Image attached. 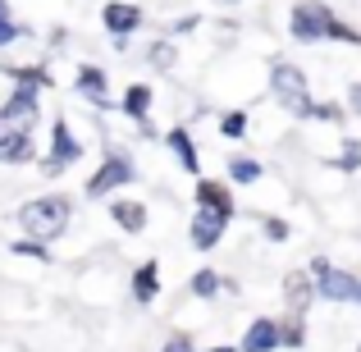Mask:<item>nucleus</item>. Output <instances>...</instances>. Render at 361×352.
<instances>
[{"label":"nucleus","mask_w":361,"mask_h":352,"mask_svg":"<svg viewBox=\"0 0 361 352\" xmlns=\"http://www.w3.org/2000/svg\"><path fill=\"white\" fill-rule=\"evenodd\" d=\"M288 28H293L298 42H325V37H334V42H361L357 28H348L343 18L325 5V0H298V5H293Z\"/></svg>","instance_id":"f257e3e1"},{"label":"nucleus","mask_w":361,"mask_h":352,"mask_svg":"<svg viewBox=\"0 0 361 352\" xmlns=\"http://www.w3.org/2000/svg\"><path fill=\"white\" fill-rule=\"evenodd\" d=\"M69 215H73V202H69V197H60V193H51V197H37V202H27L23 211H18V220H23V229L32 233V238L51 243V238L64 233Z\"/></svg>","instance_id":"f03ea898"},{"label":"nucleus","mask_w":361,"mask_h":352,"mask_svg":"<svg viewBox=\"0 0 361 352\" xmlns=\"http://www.w3.org/2000/svg\"><path fill=\"white\" fill-rule=\"evenodd\" d=\"M270 92H274V101H279L288 115H298V119H311V110H316V101H311V92H307L302 69H298V64H288V60H274V69H270Z\"/></svg>","instance_id":"7ed1b4c3"},{"label":"nucleus","mask_w":361,"mask_h":352,"mask_svg":"<svg viewBox=\"0 0 361 352\" xmlns=\"http://www.w3.org/2000/svg\"><path fill=\"white\" fill-rule=\"evenodd\" d=\"M311 274H316V284H311V289H316L325 302H357V307H361V279H357V274L334 270L325 256H320V261H311Z\"/></svg>","instance_id":"20e7f679"},{"label":"nucleus","mask_w":361,"mask_h":352,"mask_svg":"<svg viewBox=\"0 0 361 352\" xmlns=\"http://www.w3.org/2000/svg\"><path fill=\"white\" fill-rule=\"evenodd\" d=\"M78 156H82V142L69 133V119H55V128H51V156L42 160V174H64Z\"/></svg>","instance_id":"39448f33"},{"label":"nucleus","mask_w":361,"mask_h":352,"mask_svg":"<svg viewBox=\"0 0 361 352\" xmlns=\"http://www.w3.org/2000/svg\"><path fill=\"white\" fill-rule=\"evenodd\" d=\"M133 160L123 156V151H110L106 156V165L97 169V174L87 178V197H106V193H115V188H123V183H133Z\"/></svg>","instance_id":"423d86ee"},{"label":"nucleus","mask_w":361,"mask_h":352,"mask_svg":"<svg viewBox=\"0 0 361 352\" xmlns=\"http://www.w3.org/2000/svg\"><path fill=\"white\" fill-rule=\"evenodd\" d=\"M32 123H37V92L32 87H14V97L0 106V133H9V128L32 133Z\"/></svg>","instance_id":"0eeeda50"},{"label":"nucleus","mask_w":361,"mask_h":352,"mask_svg":"<svg viewBox=\"0 0 361 352\" xmlns=\"http://www.w3.org/2000/svg\"><path fill=\"white\" fill-rule=\"evenodd\" d=\"M229 220L233 215H224V211H197L192 215V247L197 252H211L224 238V229H229Z\"/></svg>","instance_id":"6e6552de"},{"label":"nucleus","mask_w":361,"mask_h":352,"mask_svg":"<svg viewBox=\"0 0 361 352\" xmlns=\"http://www.w3.org/2000/svg\"><path fill=\"white\" fill-rule=\"evenodd\" d=\"M101 18H106V32H115V37H128L133 28L142 23V9H137V5H123V0H110V5L101 9Z\"/></svg>","instance_id":"1a4fd4ad"},{"label":"nucleus","mask_w":361,"mask_h":352,"mask_svg":"<svg viewBox=\"0 0 361 352\" xmlns=\"http://www.w3.org/2000/svg\"><path fill=\"white\" fill-rule=\"evenodd\" d=\"M197 211H224V215H233V193H229V183L202 178V183H197Z\"/></svg>","instance_id":"9d476101"},{"label":"nucleus","mask_w":361,"mask_h":352,"mask_svg":"<svg viewBox=\"0 0 361 352\" xmlns=\"http://www.w3.org/2000/svg\"><path fill=\"white\" fill-rule=\"evenodd\" d=\"M238 348H243V352H274V348H279V325H274V320H265V316L252 320Z\"/></svg>","instance_id":"9b49d317"},{"label":"nucleus","mask_w":361,"mask_h":352,"mask_svg":"<svg viewBox=\"0 0 361 352\" xmlns=\"http://www.w3.org/2000/svg\"><path fill=\"white\" fill-rule=\"evenodd\" d=\"M23 160H32V133L23 128L0 133V165H23Z\"/></svg>","instance_id":"f8f14e48"},{"label":"nucleus","mask_w":361,"mask_h":352,"mask_svg":"<svg viewBox=\"0 0 361 352\" xmlns=\"http://www.w3.org/2000/svg\"><path fill=\"white\" fill-rule=\"evenodd\" d=\"M283 298H288V320H293V325H302V316H307V302H311V279H307V274H288V284H283Z\"/></svg>","instance_id":"ddd939ff"},{"label":"nucleus","mask_w":361,"mask_h":352,"mask_svg":"<svg viewBox=\"0 0 361 352\" xmlns=\"http://www.w3.org/2000/svg\"><path fill=\"white\" fill-rule=\"evenodd\" d=\"M156 293H160V261H142L133 270V298L147 307V302H156Z\"/></svg>","instance_id":"4468645a"},{"label":"nucleus","mask_w":361,"mask_h":352,"mask_svg":"<svg viewBox=\"0 0 361 352\" xmlns=\"http://www.w3.org/2000/svg\"><path fill=\"white\" fill-rule=\"evenodd\" d=\"M123 110H128V119H137L142 123V133H151V87L147 83H133L128 92H123Z\"/></svg>","instance_id":"2eb2a0df"},{"label":"nucleus","mask_w":361,"mask_h":352,"mask_svg":"<svg viewBox=\"0 0 361 352\" xmlns=\"http://www.w3.org/2000/svg\"><path fill=\"white\" fill-rule=\"evenodd\" d=\"M110 215H115V224L128 229V233L147 229V206H142V202H110Z\"/></svg>","instance_id":"dca6fc26"},{"label":"nucleus","mask_w":361,"mask_h":352,"mask_svg":"<svg viewBox=\"0 0 361 352\" xmlns=\"http://www.w3.org/2000/svg\"><path fill=\"white\" fill-rule=\"evenodd\" d=\"M169 147H174L178 165H183L188 174H197V169H202V160H197V147H192V133H188V128H169Z\"/></svg>","instance_id":"f3484780"},{"label":"nucleus","mask_w":361,"mask_h":352,"mask_svg":"<svg viewBox=\"0 0 361 352\" xmlns=\"http://www.w3.org/2000/svg\"><path fill=\"white\" fill-rule=\"evenodd\" d=\"M78 92L87 101H106V73L92 69V64H82V69H78Z\"/></svg>","instance_id":"a211bd4d"},{"label":"nucleus","mask_w":361,"mask_h":352,"mask_svg":"<svg viewBox=\"0 0 361 352\" xmlns=\"http://www.w3.org/2000/svg\"><path fill=\"white\" fill-rule=\"evenodd\" d=\"M265 169H261V160H252V156H233L229 160V178L233 183H256Z\"/></svg>","instance_id":"6ab92c4d"},{"label":"nucleus","mask_w":361,"mask_h":352,"mask_svg":"<svg viewBox=\"0 0 361 352\" xmlns=\"http://www.w3.org/2000/svg\"><path fill=\"white\" fill-rule=\"evenodd\" d=\"M192 293H197V298H215V293H220V274H215V270H197Z\"/></svg>","instance_id":"aec40b11"},{"label":"nucleus","mask_w":361,"mask_h":352,"mask_svg":"<svg viewBox=\"0 0 361 352\" xmlns=\"http://www.w3.org/2000/svg\"><path fill=\"white\" fill-rule=\"evenodd\" d=\"M220 133H224V138H243V133H247V115H243V110H229V115L220 119Z\"/></svg>","instance_id":"412c9836"},{"label":"nucleus","mask_w":361,"mask_h":352,"mask_svg":"<svg viewBox=\"0 0 361 352\" xmlns=\"http://www.w3.org/2000/svg\"><path fill=\"white\" fill-rule=\"evenodd\" d=\"M147 60L156 64V69H169V64H174V46H169V42H156V46H151V55H147Z\"/></svg>","instance_id":"4be33fe9"},{"label":"nucleus","mask_w":361,"mask_h":352,"mask_svg":"<svg viewBox=\"0 0 361 352\" xmlns=\"http://www.w3.org/2000/svg\"><path fill=\"white\" fill-rule=\"evenodd\" d=\"M14 78L23 83V87H51V78H46V69H14Z\"/></svg>","instance_id":"5701e85b"},{"label":"nucleus","mask_w":361,"mask_h":352,"mask_svg":"<svg viewBox=\"0 0 361 352\" xmlns=\"http://www.w3.org/2000/svg\"><path fill=\"white\" fill-rule=\"evenodd\" d=\"M361 165V142H348L343 147V160H338V169H357Z\"/></svg>","instance_id":"b1692460"},{"label":"nucleus","mask_w":361,"mask_h":352,"mask_svg":"<svg viewBox=\"0 0 361 352\" xmlns=\"http://www.w3.org/2000/svg\"><path fill=\"white\" fill-rule=\"evenodd\" d=\"M18 32H23L18 23H9V18H0V46H9V42H14Z\"/></svg>","instance_id":"393cba45"},{"label":"nucleus","mask_w":361,"mask_h":352,"mask_svg":"<svg viewBox=\"0 0 361 352\" xmlns=\"http://www.w3.org/2000/svg\"><path fill=\"white\" fill-rule=\"evenodd\" d=\"M265 233H270V238H288V224H283V220H265Z\"/></svg>","instance_id":"a878e982"},{"label":"nucleus","mask_w":361,"mask_h":352,"mask_svg":"<svg viewBox=\"0 0 361 352\" xmlns=\"http://www.w3.org/2000/svg\"><path fill=\"white\" fill-rule=\"evenodd\" d=\"M14 252H23V256H46V247H42V243H14Z\"/></svg>","instance_id":"bb28decb"},{"label":"nucleus","mask_w":361,"mask_h":352,"mask_svg":"<svg viewBox=\"0 0 361 352\" xmlns=\"http://www.w3.org/2000/svg\"><path fill=\"white\" fill-rule=\"evenodd\" d=\"M165 352H192V344H188V339H169Z\"/></svg>","instance_id":"cd10ccee"},{"label":"nucleus","mask_w":361,"mask_h":352,"mask_svg":"<svg viewBox=\"0 0 361 352\" xmlns=\"http://www.w3.org/2000/svg\"><path fill=\"white\" fill-rule=\"evenodd\" d=\"M348 106H353V110H357V115H361V83H357V87H353V92H348Z\"/></svg>","instance_id":"c85d7f7f"},{"label":"nucleus","mask_w":361,"mask_h":352,"mask_svg":"<svg viewBox=\"0 0 361 352\" xmlns=\"http://www.w3.org/2000/svg\"><path fill=\"white\" fill-rule=\"evenodd\" d=\"M0 18H9V5H5V0H0Z\"/></svg>","instance_id":"c756f323"},{"label":"nucleus","mask_w":361,"mask_h":352,"mask_svg":"<svg viewBox=\"0 0 361 352\" xmlns=\"http://www.w3.org/2000/svg\"><path fill=\"white\" fill-rule=\"evenodd\" d=\"M211 352H238V348H211Z\"/></svg>","instance_id":"7c9ffc66"}]
</instances>
